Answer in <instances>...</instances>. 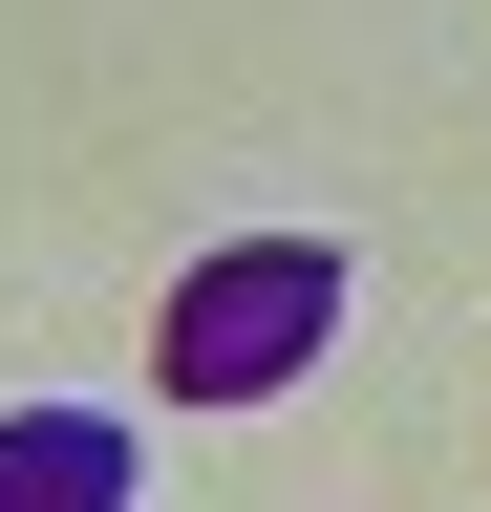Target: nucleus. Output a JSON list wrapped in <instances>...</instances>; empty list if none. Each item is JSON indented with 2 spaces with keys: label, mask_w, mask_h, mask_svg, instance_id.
Instances as JSON below:
<instances>
[{
  "label": "nucleus",
  "mask_w": 491,
  "mask_h": 512,
  "mask_svg": "<svg viewBox=\"0 0 491 512\" xmlns=\"http://www.w3.org/2000/svg\"><path fill=\"white\" fill-rule=\"evenodd\" d=\"M342 342V235H214L171 278V406H278Z\"/></svg>",
  "instance_id": "f257e3e1"
},
{
  "label": "nucleus",
  "mask_w": 491,
  "mask_h": 512,
  "mask_svg": "<svg viewBox=\"0 0 491 512\" xmlns=\"http://www.w3.org/2000/svg\"><path fill=\"white\" fill-rule=\"evenodd\" d=\"M0 512H129V427L107 406H22L0 427Z\"/></svg>",
  "instance_id": "f03ea898"
}]
</instances>
